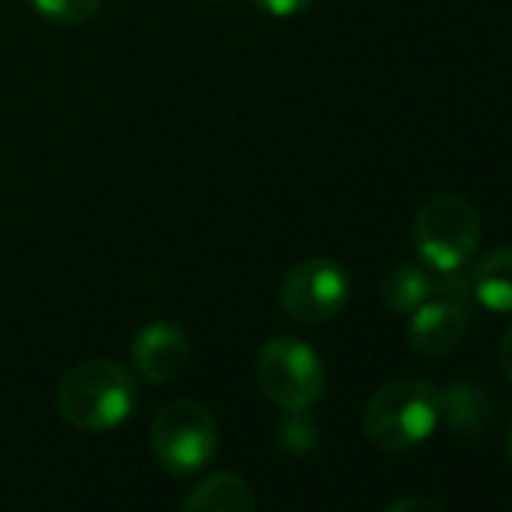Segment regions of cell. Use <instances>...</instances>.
Masks as SVG:
<instances>
[{
  "mask_svg": "<svg viewBox=\"0 0 512 512\" xmlns=\"http://www.w3.org/2000/svg\"><path fill=\"white\" fill-rule=\"evenodd\" d=\"M139 401L136 377L112 359H91L70 368L55 392L61 416L82 431H112L127 422Z\"/></svg>",
  "mask_w": 512,
  "mask_h": 512,
  "instance_id": "6da1fadb",
  "label": "cell"
},
{
  "mask_svg": "<svg viewBox=\"0 0 512 512\" xmlns=\"http://www.w3.org/2000/svg\"><path fill=\"white\" fill-rule=\"evenodd\" d=\"M440 425L437 386L401 377L380 386L365 407V434L383 452H410Z\"/></svg>",
  "mask_w": 512,
  "mask_h": 512,
  "instance_id": "7a4b0ae2",
  "label": "cell"
},
{
  "mask_svg": "<svg viewBox=\"0 0 512 512\" xmlns=\"http://www.w3.org/2000/svg\"><path fill=\"white\" fill-rule=\"evenodd\" d=\"M413 244L428 269L458 275L479 244V211L458 193H437L416 211Z\"/></svg>",
  "mask_w": 512,
  "mask_h": 512,
  "instance_id": "3957f363",
  "label": "cell"
},
{
  "mask_svg": "<svg viewBox=\"0 0 512 512\" xmlns=\"http://www.w3.org/2000/svg\"><path fill=\"white\" fill-rule=\"evenodd\" d=\"M256 377L269 401L287 413L311 410L326 392L323 359L299 338H272L256 359Z\"/></svg>",
  "mask_w": 512,
  "mask_h": 512,
  "instance_id": "277c9868",
  "label": "cell"
},
{
  "mask_svg": "<svg viewBox=\"0 0 512 512\" xmlns=\"http://www.w3.org/2000/svg\"><path fill=\"white\" fill-rule=\"evenodd\" d=\"M217 443L220 434L211 410L190 398L166 404L151 422V449L175 476L202 470L214 458Z\"/></svg>",
  "mask_w": 512,
  "mask_h": 512,
  "instance_id": "5b68a950",
  "label": "cell"
},
{
  "mask_svg": "<svg viewBox=\"0 0 512 512\" xmlns=\"http://www.w3.org/2000/svg\"><path fill=\"white\" fill-rule=\"evenodd\" d=\"M350 299V278L335 260H305L296 263L281 284L284 311L305 326L335 320Z\"/></svg>",
  "mask_w": 512,
  "mask_h": 512,
  "instance_id": "8992f818",
  "label": "cell"
},
{
  "mask_svg": "<svg viewBox=\"0 0 512 512\" xmlns=\"http://www.w3.org/2000/svg\"><path fill=\"white\" fill-rule=\"evenodd\" d=\"M130 359L142 380L163 386V383L178 380L187 371L193 359V347H190V338L178 326L151 323L133 338Z\"/></svg>",
  "mask_w": 512,
  "mask_h": 512,
  "instance_id": "52a82bcc",
  "label": "cell"
},
{
  "mask_svg": "<svg viewBox=\"0 0 512 512\" xmlns=\"http://www.w3.org/2000/svg\"><path fill=\"white\" fill-rule=\"evenodd\" d=\"M467 335V311L452 299H428L410 317V347L422 359H446L452 356Z\"/></svg>",
  "mask_w": 512,
  "mask_h": 512,
  "instance_id": "ba28073f",
  "label": "cell"
},
{
  "mask_svg": "<svg viewBox=\"0 0 512 512\" xmlns=\"http://www.w3.org/2000/svg\"><path fill=\"white\" fill-rule=\"evenodd\" d=\"M437 395H440V422L452 434H482L488 428L494 407L482 386L467 380H452L443 389H437Z\"/></svg>",
  "mask_w": 512,
  "mask_h": 512,
  "instance_id": "9c48e42d",
  "label": "cell"
},
{
  "mask_svg": "<svg viewBox=\"0 0 512 512\" xmlns=\"http://www.w3.org/2000/svg\"><path fill=\"white\" fill-rule=\"evenodd\" d=\"M470 296L494 314H512V244L494 247L473 266Z\"/></svg>",
  "mask_w": 512,
  "mask_h": 512,
  "instance_id": "30bf717a",
  "label": "cell"
},
{
  "mask_svg": "<svg viewBox=\"0 0 512 512\" xmlns=\"http://www.w3.org/2000/svg\"><path fill=\"white\" fill-rule=\"evenodd\" d=\"M181 512H253V494L241 476L220 470L193 485Z\"/></svg>",
  "mask_w": 512,
  "mask_h": 512,
  "instance_id": "8fae6325",
  "label": "cell"
},
{
  "mask_svg": "<svg viewBox=\"0 0 512 512\" xmlns=\"http://www.w3.org/2000/svg\"><path fill=\"white\" fill-rule=\"evenodd\" d=\"M434 296H437V281L413 263L395 266L380 284V299L392 314H413Z\"/></svg>",
  "mask_w": 512,
  "mask_h": 512,
  "instance_id": "7c38bea8",
  "label": "cell"
},
{
  "mask_svg": "<svg viewBox=\"0 0 512 512\" xmlns=\"http://www.w3.org/2000/svg\"><path fill=\"white\" fill-rule=\"evenodd\" d=\"M31 7L52 25H82L100 13L103 0H31Z\"/></svg>",
  "mask_w": 512,
  "mask_h": 512,
  "instance_id": "4fadbf2b",
  "label": "cell"
},
{
  "mask_svg": "<svg viewBox=\"0 0 512 512\" xmlns=\"http://www.w3.org/2000/svg\"><path fill=\"white\" fill-rule=\"evenodd\" d=\"M278 443H281V449H287L293 455H305V452H311L320 443V428L308 416V410L290 413L281 422V428H278Z\"/></svg>",
  "mask_w": 512,
  "mask_h": 512,
  "instance_id": "5bb4252c",
  "label": "cell"
},
{
  "mask_svg": "<svg viewBox=\"0 0 512 512\" xmlns=\"http://www.w3.org/2000/svg\"><path fill=\"white\" fill-rule=\"evenodd\" d=\"M314 0H253L256 10H263L269 16H278V19H290V16H299L305 13Z\"/></svg>",
  "mask_w": 512,
  "mask_h": 512,
  "instance_id": "9a60e30c",
  "label": "cell"
},
{
  "mask_svg": "<svg viewBox=\"0 0 512 512\" xmlns=\"http://www.w3.org/2000/svg\"><path fill=\"white\" fill-rule=\"evenodd\" d=\"M383 512H449V509L440 500H431V497H404V500L392 503Z\"/></svg>",
  "mask_w": 512,
  "mask_h": 512,
  "instance_id": "2e32d148",
  "label": "cell"
},
{
  "mask_svg": "<svg viewBox=\"0 0 512 512\" xmlns=\"http://www.w3.org/2000/svg\"><path fill=\"white\" fill-rule=\"evenodd\" d=\"M497 362H500V371L512 380V326L506 329V335H503V341H500Z\"/></svg>",
  "mask_w": 512,
  "mask_h": 512,
  "instance_id": "e0dca14e",
  "label": "cell"
},
{
  "mask_svg": "<svg viewBox=\"0 0 512 512\" xmlns=\"http://www.w3.org/2000/svg\"><path fill=\"white\" fill-rule=\"evenodd\" d=\"M503 443H506V455H509V461H512V419H509V425H506V437H503Z\"/></svg>",
  "mask_w": 512,
  "mask_h": 512,
  "instance_id": "ac0fdd59",
  "label": "cell"
},
{
  "mask_svg": "<svg viewBox=\"0 0 512 512\" xmlns=\"http://www.w3.org/2000/svg\"><path fill=\"white\" fill-rule=\"evenodd\" d=\"M205 4H226V0H205Z\"/></svg>",
  "mask_w": 512,
  "mask_h": 512,
  "instance_id": "d6986e66",
  "label": "cell"
}]
</instances>
